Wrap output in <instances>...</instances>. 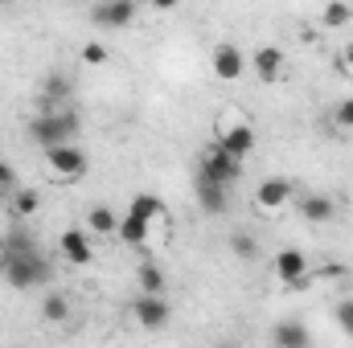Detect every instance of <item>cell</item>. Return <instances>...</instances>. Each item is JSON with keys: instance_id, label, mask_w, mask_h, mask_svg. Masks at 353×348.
I'll list each match as a JSON object with an SVG mask.
<instances>
[{"instance_id": "1", "label": "cell", "mask_w": 353, "mask_h": 348, "mask_svg": "<svg viewBox=\"0 0 353 348\" xmlns=\"http://www.w3.org/2000/svg\"><path fill=\"white\" fill-rule=\"evenodd\" d=\"M214 140L230 152V156H251L255 152V127H251V115L243 107H222L218 119H214Z\"/></svg>"}, {"instance_id": "2", "label": "cell", "mask_w": 353, "mask_h": 348, "mask_svg": "<svg viewBox=\"0 0 353 348\" xmlns=\"http://www.w3.org/2000/svg\"><path fill=\"white\" fill-rule=\"evenodd\" d=\"M165 213V205H161V197H152V193H140V197H132V205H128V213H119V242L123 246H148V230H152V217H161Z\"/></svg>"}, {"instance_id": "3", "label": "cell", "mask_w": 353, "mask_h": 348, "mask_svg": "<svg viewBox=\"0 0 353 348\" xmlns=\"http://www.w3.org/2000/svg\"><path fill=\"white\" fill-rule=\"evenodd\" d=\"M79 135V115L74 111H46V115H33L29 119V140L37 148H54V144H70Z\"/></svg>"}, {"instance_id": "4", "label": "cell", "mask_w": 353, "mask_h": 348, "mask_svg": "<svg viewBox=\"0 0 353 348\" xmlns=\"http://www.w3.org/2000/svg\"><path fill=\"white\" fill-rule=\"evenodd\" d=\"M8 270H4V283H12L17 291H33L41 283H50V262L41 250H21V254H4Z\"/></svg>"}, {"instance_id": "5", "label": "cell", "mask_w": 353, "mask_h": 348, "mask_svg": "<svg viewBox=\"0 0 353 348\" xmlns=\"http://www.w3.org/2000/svg\"><path fill=\"white\" fill-rule=\"evenodd\" d=\"M197 173L230 188V184L243 180V156H230L218 140H210V144L201 148V156H197Z\"/></svg>"}, {"instance_id": "6", "label": "cell", "mask_w": 353, "mask_h": 348, "mask_svg": "<svg viewBox=\"0 0 353 348\" xmlns=\"http://www.w3.org/2000/svg\"><path fill=\"white\" fill-rule=\"evenodd\" d=\"M90 168V160H87V152L70 140V144H54V148H46V173L54 176V180H83Z\"/></svg>"}, {"instance_id": "7", "label": "cell", "mask_w": 353, "mask_h": 348, "mask_svg": "<svg viewBox=\"0 0 353 348\" xmlns=\"http://www.w3.org/2000/svg\"><path fill=\"white\" fill-rule=\"evenodd\" d=\"M210 70H214L218 83H243V74L251 70V62H247V54H243L239 45L218 41V45L210 50Z\"/></svg>"}, {"instance_id": "8", "label": "cell", "mask_w": 353, "mask_h": 348, "mask_svg": "<svg viewBox=\"0 0 353 348\" xmlns=\"http://www.w3.org/2000/svg\"><path fill=\"white\" fill-rule=\"evenodd\" d=\"M292 201H296V184L288 176H267L263 184H259V193H255V209L263 217H279Z\"/></svg>"}, {"instance_id": "9", "label": "cell", "mask_w": 353, "mask_h": 348, "mask_svg": "<svg viewBox=\"0 0 353 348\" xmlns=\"http://www.w3.org/2000/svg\"><path fill=\"white\" fill-rule=\"evenodd\" d=\"M271 274H275L283 287H300V283L308 279V254L296 250V246L275 250V259H271Z\"/></svg>"}, {"instance_id": "10", "label": "cell", "mask_w": 353, "mask_h": 348, "mask_svg": "<svg viewBox=\"0 0 353 348\" xmlns=\"http://www.w3.org/2000/svg\"><path fill=\"white\" fill-rule=\"evenodd\" d=\"M169 316H173V307H169V299H165V295H148V291H140V299L132 303V320H136L140 328H148V332L165 328V324H169Z\"/></svg>"}, {"instance_id": "11", "label": "cell", "mask_w": 353, "mask_h": 348, "mask_svg": "<svg viewBox=\"0 0 353 348\" xmlns=\"http://www.w3.org/2000/svg\"><path fill=\"white\" fill-rule=\"evenodd\" d=\"M136 12H140L136 0H99V4L90 8V21H94L99 29H128V25L136 21Z\"/></svg>"}, {"instance_id": "12", "label": "cell", "mask_w": 353, "mask_h": 348, "mask_svg": "<svg viewBox=\"0 0 353 348\" xmlns=\"http://www.w3.org/2000/svg\"><path fill=\"white\" fill-rule=\"evenodd\" d=\"M193 197H197L201 213H210V217L226 213V205H230V188L218 184V180H210V176H201V173H197V180H193Z\"/></svg>"}, {"instance_id": "13", "label": "cell", "mask_w": 353, "mask_h": 348, "mask_svg": "<svg viewBox=\"0 0 353 348\" xmlns=\"http://www.w3.org/2000/svg\"><path fill=\"white\" fill-rule=\"evenodd\" d=\"M58 250H62V259L70 262V266H87L94 259V246H90V234L87 230H62L58 234Z\"/></svg>"}, {"instance_id": "14", "label": "cell", "mask_w": 353, "mask_h": 348, "mask_svg": "<svg viewBox=\"0 0 353 348\" xmlns=\"http://www.w3.org/2000/svg\"><path fill=\"white\" fill-rule=\"evenodd\" d=\"M247 62H251L255 78H259V83H267V87L283 78V54H279L275 45H259V50H255V54H251Z\"/></svg>"}, {"instance_id": "15", "label": "cell", "mask_w": 353, "mask_h": 348, "mask_svg": "<svg viewBox=\"0 0 353 348\" xmlns=\"http://www.w3.org/2000/svg\"><path fill=\"white\" fill-rule=\"evenodd\" d=\"M300 217L312 221V226H329V221L337 217V201H333L329 193H308V197L300 201Z\"/></svg>"}, {"instance_id": "16", "label": "cell", "mask_w": 353, "mask_h": 348, "mask_svg": "<svg viewBox=\"0 0 353 348\" xmlns=\"http://www.w3.org/2000/svg\"><path fill=\"white\" fill-rule=\"evenodd\" d=\"M87 234H94V238H115L119 234V213L111 205H90L87 209Z\"/></svg>"}, {"instance_id": "17", "label": "cell", "mask_w": 353, "mask_h": 348, "mask_svg": "<svg viewBox=\"0 0 353 348\" xmlns=\"http://www.w3.org/2000/svg\"><path fill=\"white\" fill-rule=\"evenodd\" d=\"M271 340H275V348H308V328L304 324H296V320H283V324H275L271 328Z\"/></svg>"}, {"instance_id": "18", "label": "cell", "mask_w": 353, "mask_h": 348, "mask_svg": "<svg viewBox=\"0 0 353 348\" xmlns=\"http://www.w3.org/2000/svg\"><path fill=\"white\" fill-rule=\"evenodd\" d=\"M41 316H46L50 324H66V320H70V299H66L62 291H46V299H41Z\"/></svg>"}, {"instance_id": "19", "label": "cell", "mask_w": 353, "mask_h": 348, "mask_svg": "<svg viewBox=\"0 0 353 348\" xmlns=\"http://www.w3.org/2000/svg\"><path fill=\"white\" fill-rule=\"evenodd\" d=\"M136 283H140V291H148V295H165V270H161L157 262H140Z\"/></svg>"}, {"instance_id": "20", "label": "cell", "mask_w": 353, "mask_h": 348, "mask_svg": "<svg viewBox=\"0 0 353 348\" xmlns=\"http://www.w3.org/2000/svg\"><path fill=\"white\" fill-rule=\"evenodd\" d=\"M350 21H353V8L345 0H329V4L321 8V25H325V29H341V25H350Z\"/></svg>"}, {"instance_id": "21", "label": "cell", "mask_w": 353, "mask_h": 348, "mask_svg": "<svg viewBox=\"0 0 353 348\" xmlns=\"http://www.w3.org/2000/svg\"><path fill=\"white\" fill-rule=\"evenodd\" d=\"M41 205V197L33 188H12V217H33Z\"/></svg>"}, {"instance_id": "22", "label": "cell", "mask_w": 353, "mask_h": 348, "mask_svg": "<svg viewBox=\"0 0 353 348\" xmlns=\"http://www.w3.org/2000/svg\"><path fill=\"white\" fill-rule=\"evenodd\" d=\"M230 250H234V259H243V262L259 259V242H255L251 234H243V230H234V234H230Z\"/></svg>"}, {"instance_id": "23", "label": "cell", "mask_w": 353, "mask_h": 348, "mask_svg": "<svg viewBox=\"0 0 353 348\" xmlns=\"http://www.w3.org/2000/svg\"><path fill=\"white\" fill-rule=\"evenodd\" d=\"M333 316H337L341 332H345V336H353V299H337V303H333Z\"/></svg>"}, {"instance_id": "24", "label": "cell", "mask_w": 353, "mask_h": 348, "mask_svg": "<svg viewBox=\"0 0 353 348\" xmlns=\"http://www.w3.org/2000/svg\"><path fill=\"white\" fill-rule=\"evenodd\" d=\"M79 58H83L87 66H103V62H107V45H103V41H87V45L79 50Z\"/></svg>"}, {"instance_id": "25", "label": "cell", "mask_w": 353, "mask_h": 348, "mask_svg": "<svg viewBox=\"0 0 353 348\" xmlns=\"http://www.w3.org/2000/svg\"><path fill=\"white\" fill-rule=\"evenodd\" d=\"M333 123L345 127V131H353V98H341V102L333 107Z\"/></svg>"}, {"instance_id": "26", "label": "cell", "mask_w": 353, "mask_h": 348, "mask_svg": "<svg viewBox=\"0 0 353 348\" xmlns=\"http://www.w3.org/2000/svg\"><path fill=\"white\" fill-rule=\"evenodd\" d=\"M41 90H46V94H50V98H62V94H66V78H62V74H50V78H46V83H41Z\"/></svg>"}, {"instance_id": "27", "label": "cell", "mask_w": 353, "mask_h": 348, "mask_svg": "<svg viewBox=\"0 0 353 348\" xmlns=\"http://www.w3.org/2000/svg\"><path fill=\"white\" fill-rule=\"evenodd\" d=\"M337 66H341V74H345V78H353V41L345 45V50H341V58H337Z\"/></svg>"}, {"instance_id": "28", "label": "cell", "mask_w": 353, "mask_h": 348, "mask_svg": "<svg viewBox=\"0 0 353 348\" xmlns=\"http://www.w3.org/2000/svg\"><path fill=\"white\" fill-rule=\"evenodd\" d=\"M0 188H17V173H12V164H4V160H0Z\"/></svg>"}, {"instance_id": "29", "label": "cell", "mask_w": 353, "mask_h": 348, "mask_svg": "<svg viewBox=\"0 0 353 348\" xmlns=\"http://www.w3.org/2000/svg\"><path fill=\"white\" fill-rule=\"evenodd\" d=\"M148 4H152L157 12H173L176 4H181V0H148Z\"/></svg>"}, {"instance_id": "30", "label": "cell", "mask_w": 353, "mask_h": 348, "mask_svg": "<svg viewBox=\"0 0 353 348\" xmlns=\"http://www.w3.org/2000/svg\"><path fill=\"white\" fill-rule=\"evenodd\" d=\"M4 270H8V259H4V250H0V283H4Z\"/></svg>"}]
</instances>
